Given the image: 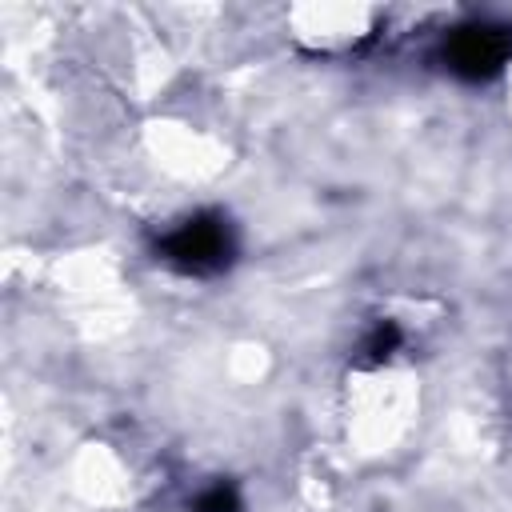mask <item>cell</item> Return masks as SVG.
<instances>
[{
    "instance_id": "obj_1",
    "label": "cell",
    "mask_w": 512,
    "mask_h": 512,
    "mask_svg": "<svg viewBox=\"0 0 512 512\" xmlns=\"http://www.w3.org/2000/svg\"><path fill=\"white\" fill-rule=\"evenodd\" d=\"M164 260L176 264L180 272H192V276H208V272H220L232 256V236H228V224L212 212H200L192 220H184L176 232L164 236L160 244Z\"/></svg>"
},
{
    "instance_id": "obj_2",
    "label": "cell",
    "mask_w": 512,
    "mask_h": 512,
    "mask_svg": "<svg viewBox=\"0 0 512 512\" xmlns=\"http://www.w3.org/2000/svg\"><path fill=\"white\" fill-rule=\"evenodd\" d=\"M512 52V36L500 24H464L448 36L444 44V60L452 72L468 76V80H484L492 72H500V64Z\"/></svg>"
},
{
    "instance_id": "obj_3",
    "label": "cell",
    "mask_w": 512,
    "mask_h": 512,
    "mask_svg": "<svg viewBox=\"0 0 512 512\" xmlns=\"http://www.w3.org/2000/svg\"><path fill=\"white\" fill-rule=\"evenodd\" d=\"M196 512H240V504H236V492H232V488L216 484V488L200 492V500H196Z\"/></svg>"
}]
</instances>
